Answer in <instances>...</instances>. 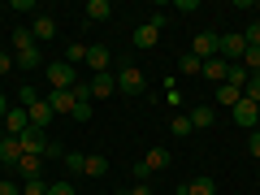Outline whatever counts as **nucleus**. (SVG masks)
Listing matches in <instances>:
<instances>
[{
	"instance_id": "obj_1",
	"label": "nucleus",
	"mask_w": 260,
	"mask_h": 195,
	"mask_svg": "<svg viewBox=\"0 0 260 195\" xmlns=\"http://www.w3.org/2000/svg\"><path fill=\"white\" fill-rule=\"evenodd\" d=\"M13 65H22V70H39V65H44V56H39V48H35V35H30L26 26L13 30Z\"/></svg>"
},
{
	"instance_id": "obj_2",
	"label": "nucleus",
	"mask_w": 260,
	"mask_h": 195,
	"mask_svg": "<svg viewBox=\"0 0 260 195\" xmlns=\"http://www.w3.org/2000/svg\"><path fill=\"white\" fill-rule=\"evenodd\" d=\"M44 74H48V83H52V91H74V83H78V74H74L70 61H52Z\"/></svg>"
},
{
	"instance_id": "obj_3",
	"label": "nucleus",
	"mask_w": 260,
	"mask_h": 195,
	"mask_svg": "<svg viewBox=\"0 0 260 195\" xmlns=\"http://www.w3.org/2000/svg\"><path fill=\"white\" fill-rule=\"evenodd\" d=\"M117 91H126V95H143V91H148V78H143L139 65H126V70H117Z\"/></svg>"
},
{
	"instance_id": "obj_4",
	"label": "nucleus",
	"mask_w": 260,
	"mask_h": 195,
	"mask_svg": "<svg viewBox=\"0 0 260 195\" xmlns=\"http://www.w3.org/2000/svg\"><path fill=\"white\" fill-rule=\"evenodd\" d=\"M22 152H26V156H39V160H44V152H48V143H52V139H48V135H44V130H35V126H26V135H22Z\"/></svg>"
},
{
	"instance_id": "obj_5",
	"label": "nucleus",
	"mask_w": 260,
	"mask_h": 195,
	"mask_svg": "<svg viewBox=\"0 0 260 195\" xmlns=\"http://www.w3.org/2000/svg\"><path fill=\"white\" fill-rule=\"evenodd\" d=\"M91 100H109L113 91H117V74H113V70H104V74H91Z\"/></svg>"
},
{
	"instance_id": "obj_6",
	"label": "nucleus",
	"mask_w": 260,
	"mask_h": 195,
	"mask_svg": "<svg viewBox=\"0 0 260 195\" xmlns=\"http://www.w3.org/2000/svg\"><path fill=\"white\" fill-rule=\"evenodd\" d=\"M0 126H5V135H9V139H22V135H26V126H30V117H26V109H9Z\"/></svg>"
},
{
	"instance_id": "obj_7",
	"label": "nucleus",
	"mask_w": 260,
	"mask_h": 195,
	"mask_svg": "<svg viewBox=\"0 0 260 195\" xmlns=\"http://www.w3.org/2000/svg\"><path fill=\"white\" fill-rule=\"evenodd\" d=\"M217 39H221L217 30H200V35H195V44H191V52L200 56V61H213V56H217Z\"/></svg>"
},
{
	"instance_id": "obj_8",
	"label": "nucleus",
	"mask_w": 260,
	"mask_h": 195,
	"mask_svg": "<svg viewBox=\"0 0 260 195\" xmlns=\"http://www.w3.org/2000/svg\"><path fill=\"white\" fill-rule=\"evenodd\" d=\"M26 117H30V126H35V130H48V121H52L56 113H52V104H48V100H35L26 109Z\"/></svg>"
},
{
	"instance_id": "obj_9",
	"label": "nucleus",
	"mask_w": 260,
	"mask_h": 195,
	"mask_svg": "<svg viewBox=\"0 0 260 195\" xmlns=\"http://www.w3.org/2000/svg\"><path fill=\"white\" fill-rule=\"evenodd\" d=\"M48 104H52L56 117H74V91H52V95H48Z\"/></svg>"
},
{
	"instance_id": "obj_10",
	"label": "nucleus",
	"mask_w": 260,
	"mask_h": 195,
	"mask_svg": "<svg viewBox=\"0 0 260 195\" xmlns=\"http://www.w3.org/2000/svg\"><path fill=\"white\" fill-rule=\"evenodd\" d=\"M178 195H217V182L200 174V178H191L186 186H178Z\"/></svg>"
},
{
	"instance_id": "obj_11",
	"label": "nucleus",
	"mask_w": 260,
	"mask_h": 195,
	"mask_svg": "<svg viewBox=\"0 0 260 195\" xmlns=\"http://www.w3.org/2000/svg\"><path fill=\"white\" fill-rule=\"evenodd\" d=\"M186 117H191V126H195V130H208V126L217 121V109H213V104H200V109H191Z\"/></svg>"
},
{
	"instance_id": "obj_12",
	"label": "nucleus",
	"mask_w": 260,
	"mask_h": 195,
	"mask_svg": "<svg viewBox=\"0 0 260 195\" xmlns=\"http://www.w3.org/2000/svg\"><path fill=\"white\" fill-rule=\"evenodd\" d=\"M234 121H239V126H256V121H260V113H256V104H251V100H239V104H234Z\"/></svg>"
},
{
	"instance_id": "obj_13",
	"label": "nucleus",
	"mask_w": 260,
	"mask_h": 195,
	"mask_svg": "<svg viewBox=\"0 0 260 195\" xmlns=\"http://www.w3.org/2000/svg\"><path fill=\"white\" fill-rule=\"evenodd\" d=\"M30 35H35V44H39V39H44V44H48V39L56 35V22L48 18V13H39V18L30 22Z\"/></svg>"
},
{
	"instance_id": "obj_14",
	"label": "nucleus",
	"mask_w": 260,
	"mask_h": 195,
	"mask_svg": "<svg viewBox=\"0 0 260 195\" xmlns=\"http://www.w3.org/2000/svg\"><path fill=\"white\" fill-rule=\"evenodd\" d=\"M130 39H135V48H156L160 44V30L143 22V26H135V35H130Z\"/></svg>"
},
{
	"instance_id": "obj_15",
	"label": "nucleus",
	"mask_w": 260,
	"mask_h": 195,
	"mask_svg": "<svg viewBox=\"0 0 260 195\" xmlns=\"http://www.w3.org/2000/svg\"><path fill=\"white\" fill-rule=\"evenodd\" d=\"M225 74H230V65H225L221 56H213V61H204V78H208V83H217V87H221V83H225Z\"/></svg>"
},
{
	"instance_id": "obj_16",
	"label": "nucleus",
	"mask_w": 260,
	"mask_h": 195,
	"mask_svg": "<svg viewBox=\"0 0 260 195\" xmlns=\"http://www.w3.org/2000/svg\"><path fill=\"white\" fill-rule=\"evenodd\" d=\"M87 65H91V74H104V70H109V48H87Z\"/></svg>"
},
{
	"instance_id": "obj_17",
	"label": "nucleus",
	"mask_w": 260,
	"mask_h": 195,
	"mask_svg": "<svg viewBox=\"0 0 260 195\" xmlns=\"http://www.w3.org/2000/svg\"><path fill=\"white\" fill-rule=\"evenodd\" d=\"M239 100H243V87H234V83H221V87H217V104H225V109H234Z\"/></svg>"
},
{
	"instance_id": "obj_18",
	"label": "nucleus",
	"mask_w": 260,
	"mask_h": 195,
	"mask_svg": "<svg viewBox=\"0 0 260 195\" xmlns=\"http://www.w3.org/2000/svg\"><path fill=\"white\" fill-rule=\"evenodd\" d=\"M83 174H91V178H104V174H109V156H100V152H91V156L83 160Z\"/></svg>"
},
{
	"instance_id": "obj_19",
	"label": "nucleus",
	"mask_w": 260,
	"mask_h": 195,
	"mask_svg": "<svg viewBox=\"0 0 260 195\" xmlns=\"http://www.w3.org/2000/svg\"><path fill=\"white\" fill-rule=\"evenodd\" d=\"M13 169H18V174H22V178L30 182V178H39V169H44V160H39V156H26V152H22V160H18Z\"/></svg>"
},
{
	"instance_id": "obj_20",
	"label": "nucleus",
	"mask_w": 260,
	"mask_h": 195,
	"mask_svg": "<svg viewBox=\"0 0 260 195\" xmlns=\"http://www.w3.org/2000/svg\"><path fill=\"white\" fill-rule=\"evenodd\" d=\"M87 18H91V22H109L113 18V5H109V0H91V5H87Z\"/></svg>"
},
{
	"instance_id": "obj_21",
	"label": "nucleus",
	"mask_w": 260,
	"mask_h": 195,
	"mask_svg": "<svg viewBox=\"0 0 260 195\" xmlns=\"http://www.w3.org/2000/svg\"><path fill=\"white\" fill-rule=\"evenodd\" d=\"M0 160H5V165H18V160H22V143L18 139H5V143H0Z\"/></svg>"
},
{
	"instance_id": "obj_22",
	"label": "nucleus",
	"mask_w": 260,
	"mask_h": 195,
	"mask_svg": "<svg viewBox=\"0 0 260 195\" xmlns=\"http://www.w3.org/2000/svg\"><path fill=\"white\" fill-rule=\"evenodd\" d=\"M143 165H148V174H156V169L169 165V152H165V148H152L148 156H143Z\"/></svg>"
},
{
	"instance_id": "obj_23",
	"label": "nucleus",
	"mask_w": 260,
	"mask_h": 195,
	"mask_svg": "<svg viewBox=\"0 0 260 195\" xmlns=\"http://www.w3.org/2000/svg\"><path fill=\"white\" fill-rule=\"evenodd\" d=\"M87 48H91V44H70V48H65V61H70V65L87 61Z\"/></svg>"
},
{
	"instance_id": "obj_24",
	"label": "nucleus",
	"mask_w": 260,
	"mask_h": 195,
	"mask_svg": "<svg viewBox=\"0 0 260 195\" xmlns=\"http://www.w3.org/2000/svg\"><path fill=\"white\" fill-rule=\"evenodd\" d=\"M247 78H251V74L243 70V61H239V65H230V74H225V83H234V87H247Z\"/></svg>"
},
{
	"instance_id": "obj_25",
	"label": "nucleus",
	"mask_w": 260,
	"mask_h": 195,
	"mask_svg": "<svg viewBox=\"0 0 260 195\" xmlns=\"http://www.w3.org/2000/svg\"><path fill=\"white\" fill-rule=\"evenodd\" d=\"M243 100L260 104V74H251V78H247V87H243Z\"/></svg>"
},
{
	"instance_id": "obj_26",
	"label": "nucleus",
	"mask_w": 260,
	"mask_h": 195,
	"mask_svg": "<svg viewBox=\"0 0 260 195\" xmlns=\"http://www.w3.org/2000/svg\"><path fill=\"white\" fill-rule=\"evenodd\" d=\"M182 74H204V61H200L195 52H186L182 56Z\"/></svg>"
},
{
	"instance_id": "obj_27",
	"label": "nucleus",
	"mask_w": 260,
	"mask_h": 195,
	"mask_svg": "<svg viewBox=\"0 0 260 195\" xmlns=\"http://www.w3.org/2000/svg\"><path fill=\"white\" fill-rule=\"evenodd\" d=\"M61 160H65V169H70V174H83V160H87V156H83V152H65Z\"/></svg>"
},
{
	"instance_id": "obj_28",
	"label": "nucleus",
	"mask_w": 260,
	"mask_h": 195,
	"mask_svg": "<svg viewBox=\"0 0 260 195\" xmlns=\"http://www.w3.org/2000/svg\"><path fill=\"white\" fill-rule=\"evenodd\" d=\"M169 130H174V135H178V139H186V135H191V117H174V121H169Z\"/></svg>"
},
{
	"instance_id": "obj_29",
	"label": "nucleus",
	"mask_w": 260,
	"mask_h": 195,
	"mask_svg": "<svg viewBox=\"0 0 260 195\" xmlns=\"http://www.w3.org/2000/svg\"><path fill=\"white\" fill-rule=\"evenodd\" d=\"M22 195H48V182L44 178H30V182L22 186Z\"/></svg>"
},
{
	"instance_id": "obj_30",
	"label": "nucleus",
	"mask_w": 260,
	"mask_h": 195,
	"mask_svg": "<svg viewBox=\"0 0 260 195\" xmlns=\"http://www.w3.org/2000/svg\"><path fill=\"white\" fill-rule=\"evenodd\" d=\"M243 39H247V48H260V22H251V26L243 30Z\"/></svg>"
},
{
	"instance_id": "obj_31",
	"label": "nucleus",
	"mask_w": 260,
	"mask_h": 195,
	"mask_svg": "<svg viewBox=\"0 0 260 195\" xmlns=\"http://www.w3.org/2000/svg\"><path fill=\"white\" fill-rule=\"evenodd\" d=\"M39 100V91H35V87H30V83H22V109H30V104H35Z\"/></svg>"
},
{
	"instance_id": "obj_32",
	"label": "nucleus",
	"mask_w": 260,
	"mask_h": 195,
	"mask_svg": "<svg viewBox=\"0 0 260 195\" xmlns=\"http://www.w3.org/2000/svg\"><path fill=\"white\" fill-rule=\"evenodd\" d=\"M48 195H74V186L70 182H48Z\"/></svg>"
},
{
	"instance_id": "obj_33",
	"label": "nucleus",
	"mask_w": 260,
	"mask_h": 195,
	"mask_svg": "<svg viewBox=\"0 0 260 195\" xmlns=\"http://www.w3.org/2000/svg\"><path fill=\"white\" fill-rule=\"evenodd\" d=\"M247 152H251V156H260V130H251V135H247Z\"/></svg>"
},
{
	"instance_id": "obj_34",
	"label": "nucleus",
	"mask_w": 260,
	"mask_h": 195,
	"mask_svg": "<svg viewBox=\"0 0 260 195\" xmlns=\"http://www.w3.org/2000/svg\"><path fill=\"white\" fill-rule=\"evenodd\" d=\"M148 26H156V30H165V26H169V18H165V13H152V18H148Z\"/></svg>"
},
{
	"instance_id": "obj_35",
	"label": "nucleus",
	"mask_w": 260,
	"mask_h": 195,
	"mask_svg": "<svg viewBox=\"0 0 260 195\" xmlns=\"http://www.w3.org/2000/svg\"><path fill=\"white\" fill-rule=\"evenodd\" d=\"M91 117V104H74V121H87Z\"/></svg>"
},
{
	"instance_id": "obj_36",
	"label": "nucleus",
	"mask_w": 260,
	"mask_h": 195,
	"mask_svg": "<svg viewBox=\"0 0 260 195\" xmlns=\"http://www.w3.org/2000/svg\"><path fill=\"white\" fill-rule=\"evenodd\" d=\"M13 70V52H0V74H9Z\"/></svg>"
},
{
	"instance_id": "obj_37",
	"label": "nucleus",
	"mask_w": 260,
	"mask_h": 195,
	"mask_svg": "<svg viewBox=\"0 0 260 195\" xmlns=\"http://www.w3.org/2000/svg\"><path fill=\"white\" fill-rule=\"evenodd\" d=\"M0 195H22V186L18 182H0Z\"/></svg>"
},
{
	"instance_id": "obj_38",
	"label": "nucleus",
	"mask_w": 260,
	"mask_h": 195,
	"mask_svg": "<svg viewBox=\"0 0 260 195\" xmlns=\"http://www.w3.org/2000/svg\"><path fill=\"white\" fill-rule=\"evenodd\" d=\"M117 195H152V186H143V182H139V186H130V191H117Z\"/></svg>"
},
{
	"instance_id": "obj_39",
	"label": "nucleus",
	"mask_w": 260,
	"mask_h": 195,
	"mask_svg": "<svg viewBox=\"0 0 260 195\" xmlns=\"http://www.w3.org/2000/svg\"><path fill=\"white\" fill-rule=\"evenodd\" d=\"M5 113H9V100H5V95H0V121H5Z\"/></svg>"
},
{
	"instance_id": "obj_40",
	"label": "nucleus",
	"mask_w": 260,
	"mask_h": 195,
	"mask_svg": "<svg viewBox=\"0 0 260 195\" xmlns=\"http://www.w3.org/2000/svg\"><path fill=\"white\" fill-rule=\"evenodd\" d=\"M5 139H9V135H5V126H0V143H5Z\"/></svg>"
},
{
	"instance_id": "obj_41",
	"label": "nucleus",
	"mask_w": 260,
	"mask_h": 195,
	"mask_svg": "<svg viewBox=\"0 0 260 195\" xmlns=\"http://www.w3.org/2000/svg\"><path fill=\"white\" fill-rule=\"evenodd\" d=\"M256 13H260V0H256Z\"/></svg>"
},
{
	"instance_id": "obj_42",
	"label": "nucleus",
	"mask_w": 260,
	"mask_h": 195,
	"mask_svg": "<svg viewBox=\"0 0 260 195\" xmlns=\"http://www.w3.org/2000/svg\"><path fill=\"white\" fill-rule=\"evenodd\" d=\"M256 113H260V104H256Z\"/></svg>"
}]
</instances>
